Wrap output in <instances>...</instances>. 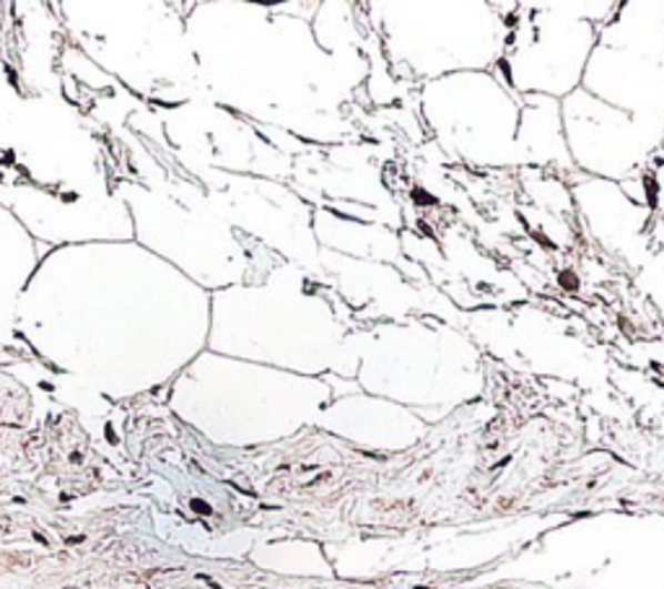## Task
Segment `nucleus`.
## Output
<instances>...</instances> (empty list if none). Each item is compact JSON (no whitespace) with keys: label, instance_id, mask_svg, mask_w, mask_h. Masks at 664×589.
<instances>
[{"label":"nucleus","instance_id":"f03ea898","mask_svg":"<svg viewBox=\"0 0 664 589\" xmlns=\"http://www.w3.org/2000/svg\"><path fill=\"white\" fill-rule=\"evenodd\" d=\"M364 325L330 278L283 260L260 283L213 291L208 351L301 377L356 379Z\"/></svg>","mask_w":664,"mask_h":589},{"label":"nucleus","instance_id":"39448f33","mask_svg":"<svg viewBox=\"0 0 664 589\" xmlns=\"http://www.w3.org/2000/svg\"><path fill=\"white\" fill-rule=\"evenodd\" d=\"M481 351L442 317L366 323L356 382L364 393L408 405H446L481 393Z\"/></svg>","mask_w":664,"mask_h":589},{"label":"nucleus","instance_id":"f257e3e1","mask_svg":"<svg viewBox=\"0 0 664 589\" xmlns=\"http://www.w3.org/2000/svg\"><path fill=\"white\" fill-rule=\"evenodd\" d=\"M353 9L320 3L304 19L281 6H195L184 34L203 97L299 141L349 143L356 138L351 106L372 75Z\"/></svg>","mask_w":664,"mask_h":589},{"label":"nucleus","instance_id":"423d86ee","mask_svg":"<svg viewBox=\"0 0 664 589\" xmlns=\"http://www.w3.org/2000/svg\"><path fill=\"white\" fill-rule=\"evenodd\" d=\"M615 0L509 3L506 37L493 75L514 94L563 102L582 87L600 29L615 17Z\"/></svg>","mask_w":664,"mask_h":589},{"label":"nucleus","instance_id":"7ed1b4c3","mask_svg":"<svg viewBox=\"0 0 664 589\" xmlns=\"http://www.w3.org/2000/svg\"><path fill=\"white\" fill-rule=\"evenodd\" d=\"M419 112L452 162L477 170H553L569 185L584 177L566 149L559 99L514 94L491 71L421 83Z\"/></svg>","mask_w":664,"mask_h":589},{"label":"nucleus","instance_id":"20e7f679","mask_svg":"<svg viewBox=\"0 0 664 589\" xmlns=\"http://www.w3.org/2000/svg\"><path fill=\"white\" fill-rule=\"evenodd\" d=\"M366 11L390 75L408 83L493 71L504 50L509 3L376 0L366 3Z\"/></svg>","mask_w":664,"mask_h":589},{"label":"nucleus","instance_id":"1a4fd4ad","mask_svg":"<svg viewBox=\"0 0 664 589\" xmlns=\"http://www.w3.org/2000/svg\"><path fill=\"white\" fill-rule=\"evenodd\" d=\"M312 229L316 236V244L322 250L338 252V255L366 260V263H376V260H388V265H400V242L398 234L390 229L376 226L372 221L359 219H341L335 213L316 209L312 219Z\"/></svg>","mask_w":664,"mask_h":589},{"label":"nucleus","instance_id":"0eeeda50","mask_svg":"<svg viewBox=\"0 0 664 589\" xmlns=\"http://www.w3.org/2000/svg\"><path fill=\"white\" fill-rule=\"evenodd\" d=\"M582 89L664 141V0H625L600 29Z\"/></svg>","mask_w":664,"mask_h":589},{"label":"nucleus","instance_id":"ddd939ff","mask_svg":"<svg viewBox=\"0 0 664 589\" xmlns=\"http://www.w3.org/2000/svg\"><path fill=\"white\" fill-rule=\"evenodd\" d=\"M0 11H3V6H0ZM0 17H3V13H0Z\"/></svg>","mask_w":664,"mask_h":589},{"label":"nucleus","instance_id":"9d476101","mask_svg":"<svg viewBox=\"0 0 664 589\" xmlns=\"http://www.w3.org/2000/svg\"><path fill=\"white\" fill-rule=\"evenodd\" d=\"M633 203L644 205L652 213V244L654 252L664 250V141L638 172L617 182Z\"/></svg>","mask_w":664,"mask_h":589},{"label":"nucleus","instance_id":"9b49d317","mask_svg":"<svg viewBox=\"0 0 664 589\" xmlns=\"http://www.w3.org/2000/svg\"><path fill=\"white\" fill-rule=\"evenodd\" d=\"M636 283L664 319V250H656L636 271Z\"/></svg>","mask_w":664,"mask_h":589},{"label":"nucleus","instance_id":"f8f14e48","mask_svg":"<svg viewBox=\"0 0 664 589\" xmlns=\"http://www.w3.org/2000/svg\"><path fill=\"white\" fill-rule=\"evenodd\" d=\"M9 91H13L11 75H9V71H6L3 60H0V97H6V94H9Z\"/></svg>","mask_w":664,"mask_h":589},{"label":"nucleus","instance_id":"6e6552de","mask_svg":"<svg viewBox=\"0 0 664 589\" xmlns=\"http://www.w3.org/2000/svg\"><path fill=\"white\" fill-rule=\"evenodd\" d=\"M569 193L592 240L636 273L654 252L648 209L633 203L617 182L586 177V174L569 185Z\"/></svg>","mask_w":664,"mask_h":589}]
</instances>
